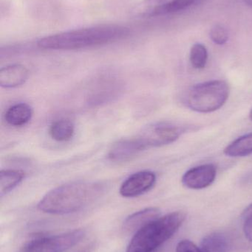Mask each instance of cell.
Here are the masks:
<instances>
[{
    "instance_id": "cell-7",
    "label": "cell",
    "mask_w": 252,
    "mask_h": 252,
    "mask_svg": "<svg viewBox=\"0 0 252 252\" xmlns=\"http://www.w3.org/2000/svg\"><path fill=\"white\" fill-rule=\"evenodd\" d=\"M198 0H144L135 9L137 16L153 17L185 10Z\"/></svg>"
},
{
    "instance_id": "cell-22",
    "label": "cell",
    "mask_w": 252,
    "mask_h": 252,
    "mask_svg": "<svg viewBox=\"0 0 252 252\" xmlns=\"http://www.w3.org/2000/svg\"><path fill=\"white\" fill-rule=\"evenodd\" d=\"M242 218L244 220L252 218V203L244 210L242 213Z\"/></svg>"
},
{
    "instance_id": "cell-10",
    "label": "cell",
    "mask_w": 252,
    "mask_h": 252,
    "mask_svg": "<svg viewBox=\"0 0 252 252\" xmlns=\"http://www.w3.org/2000/svg\"><path fill=\"white\" fill-rule=\"evenodd\" d=\"M144 150L146 149L139 138L123 139L112 145L108 157L114 161H127Z\"/></svg>"
},
{
    "instance_id": "cell-9",
    "label": "cell",
    "mask_w": 252,
    "mask_h": 252,
    "mask_svg": "<svg viewBox=\"0 0 252 252\" xmlns=\"http://www.w3.org/2000/svg\"><path fill=\"white\" fill-rule=\"evenodd\" d=\"M217 168L213 164H201L188 170L182 176L183 186L191 189H202L213 185Z\"/></svg>"
},
{
    "instance_id": "cell-11",
    "label": "cell",
    "mask_w": 252,
    "mask_h": 252,
    "mask_svg": "<svg viewBox=\"0 0 252 252\" xmlns=\"http://www.w3.org/2000/svg\"><path fill=\"white\" fill-rule=\"evenodd\" d=\"M161 217V211L156 207H148L129 216L123 223V229L126 232L136 233L145 225Z\"/></svg>"
},
{
    "instance_id": "cell-24",
    "label": "cell",
    "mask_w": 252,
    "mask_h": 252,
    "mask_svg": "<svg viewBox=\"0 0 252 252\" xmlns=\"http://www.w3.org/2000/svg\"><path fill=\"white\" fill-rule=\"evenodd\" d=\"M250 119H251V121H252V109L251 112H250Z\"/></svg>"
},
{
    "instance_id": "cell-16",
    "label": "cell",
    "mask_w": 252,
    "mask_h": 252,
    "mask_svg": "<svg viewBox=\"0 0 252 252\" xmlns=\"http://www.w3.org/2000/svg\"><path fill=\"white\" fill-rule=\"evenodd\" d=\"M49 133L54 140L61 142H67L71 140L73 136L75 126L70 120H58L50 126Z\"/></svg>"
},
{
    "instance_id": "cell-23",
    "label": "cell",
    "mask_w": 252,
    "mask_h": 252,
    "mask_svg": "<svg viewBox=\"0 0 252 252\" xmlns=\"http://www.w3.org/2000/svg\"><path fill=\"white\" fill-rule=\"evenodd\" d=\"M246 4L252 7V0H243Z\"/></svg>"
},
{
    "instance_id": "cell-1",
    "label": "cell",
    "mask_w": 252,
    "mask_h": 252,
    "mask_svg": "<svg viewBox=\"0 0 252 252\" xmlns=\"http://www.w3.org/2000/svg\"><path fill=\"white\" fill-rule=\"evenodd\" d=\"M102 190V187L98 184L71 182L47 192L37 207L40 211L47 214H71L83 210L96 201Z\"/></svg>"
},
{
    "instance_id": "cell-4",
    "label": "cell",
    "mask_w": 252,
    "mask_h": 252,
    "mask_svg": "<svg viewBox=\"0 0 252 252\" xmlns=\"http://www.w3.org/2000/svg\"><path fill=\"white\" fill-rule=\"evenodd\" d=\"M227 83L221 80L207 81L191 87L186 97V105L199 113H211L223 107L229 98Z\"/></svg>"
},
{
    "instance_id": "cell-19",
    "label": "cell",
    "mask_w": 252,
    "mask_h": 252,
    "mask_svg": "<svg viewBox=\"0 0 252 252\" xmlns=\"http://www.w3.org/2000/svg\"><path fill=\"white\" fill-rule=\"evenodd\" d=\"M210 38L215 44L223 45L229 39V33L226 28L220 25H215L210 31Z\"/></svg>"
},
{
    "instance_id": "cell-20",
    "label": "cell",
    "mask_w": 252,
    "mask_h": 252,
    "mask_svg": "<svg viewBox=\"0 0 252 252\" xmlns=\"http://www.w3.org/2000/svg\"><path fill=\"white\" fill-rule=\"evenodd\" d=\"M176 252H202L201 248L197 247L189 240H183L178 244Z\"/></svg>"
},
{
    "instance_id": "cell-15",
    "label": "cell",
    "mask_w": 252,
    "mask_h": 252,
    "mask_svg": "<svg viewBox=\"0 0 252 252\" xmlns=\"http://www.w3.org/2000/svg\"><path fill=\"white\" fill-rule=\"evenodd\" d=\"M229 157H244L252 154V133L240 136L229 144L224 151Z\"/></svg>"
},
{
    "instance_id": "cell-2",
    "label": "cell",
    "mask_w": 252,
    "mask_h": 252,
    "mask_svg": "<svg viewBox=\"0 0 252 252\" xmlns=\"http://www.w3.org/2000/svg\"><path fill=\"white\" fill-rule=\"evenodd\" d=\"M129 32L121 25H98L44 37L38 40V46L47 50H78L116 41Z\"/></svg>"
},
{
    "instance_id": "cell-14",
    "label": "cell",
    "mask_w": 252,
    "mask_h": 252,
    "mask_svg": "<svg viewBox=\"0 0 252 252\" xmlns=\"http://www.w3.org/2000/svg\"><path fill=\"white\" fill-rule=\"evenodd\" d=\"M230 249V241L221 232H213L207 235L201 242L202 252H228Z\"/></svg>"
},
{
    "instance_id": "cell-21",
    "label": "cell",
    "mask_w": 252,
    "mask_h": 252,
    "mask_svg": "<svg viewBox=\"0 0 252 252\" xmlns=\"http://www.w3.org/2000/svg\"><path fill=\"white\" fill-rule=\"evenodd\" d=\"M244 232L246 238L252 244V218L244 220Z\"/></svg>"
},
{
    "instance_id": "cell-18",
    "label": "cell",
    "mask_w": 252,
    "mask_h": 252,
    "mask_svg": "<svg viewBox=\"0 0 252 252\" xmlns=\"http://www.w3.org/2000/svg\"><path fill=\"white\" fill-rule=\"evenodd\" d=\"M189 61L194 69H202L208 61V51L204 44L197 43L192 46L189 53Z\"/></svg>"
},
{
    "instance_id": "cell-3",
    "label": "cell",
    "mask_w": 252,
    "mask_h": 252,
    "mask_svg": "<svg viewBox=\"0 0 252 252\" xmlns=\"http://www.w3.org/2000/svg\"><path fill=\"white\" fill-rule=\"evenodd\" d=\"M186 219L183 212H174L158 218L135 233L127 252H153L179 230Z\"/></svg>"
},
{
    "instance_id": "cell-5",
    "label": "cell",
    "mask_w": 252,
    "mask_h": 252,
    "mask_svg": "<svg viewBox=\"0 0 252 252\" xmlns=\"http://www.w3.org/2000/svg\"><path fill=\"white\" fill-rule=\"evenodd\" d=\"M84 229H74L64 233L34 238L22 247L21 252H65L81 242Z\"/></svg>"
},
{
    "instance_id": "cell-8",
    "label": "cell",
    "mask_w": 252,
    "mask_h": 252,
    "mask_svg": "<svg viewBox=\"0 0 252 252\" xmlns=\"http://www.w3.org/2000/svg\"><path fill=\"white\" fill-rule=\"evenodd\" d=\"M156 182V175L149 170L137 172L121 185L119 192L124 198H136L150 190Z\"/></svg>"
},
{
    "instance_id": "cell-13",
    "label": "cell",
    "mask_w": 252,
    "mask_h": 252,
    "mask_svg": "<svg viewBox=\"0 0 252 252\" xmlns=\"http://www.w3.org/2000/svg\"><path fill=\"white\" fill-rule=\"evenodd\" d=\"M33 116V109L25 103H16L10 106L4 115L7 124L14 127H20L30 122Z\"/></svg>"
},
{
    "instance_id": "cell-6",
    "label": "cell",
    "mask_w": 252,
    "mask_h": 252,
    "mask_svg": "<svg viewBox=\"0 0 252 252\" xmlns=\"http://www.w3.org/2000/svg\"><path fill=\"white\" fill-rule=\"evenodd\" d=\"M183 127L168 122H159L148 126L139 136L145 149L161 147L176 142L183 133Z\"/></svg>"
},
{
    "instance_id": "cell-12",
    "label": "cell",
    "mask_w": 252,
    "mask_h": 252,
    "mask_svg": "<svg viewBox=\"0 0 252 252\" xmlns=\"http://www.w3.org/2000/svg\"><path fill=\"white\" fill-rule=\"evenodd\" d=\"M28 78V70L25 66L10 65L0 70V86L4 88H14L25 84Z\"/></svg>"
},
{
    "instance_id": "cell-17",
    "label": "cell",
    "mask_w": 252,
    "mask_h": 252,
    "mask_svg": "<svg viewBox=\"0 0 252 252\" xmlns=\"http://www.w3.org/2000/svg\"><path fill=\"white\" fill-rule=\"evenodd\" d=\"M25 174L22 170H1L0 172V195L8 193L18 186L25 179Z\"/></svg>"
}]
</instances>
